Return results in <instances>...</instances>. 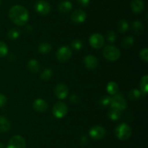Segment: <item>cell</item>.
<instances>
[{
  "label": "cell",
  "instance_id": "cell-1",
  "mask_svg": "<svg viewBox=\"0 0 148 148\" xmlns=\"http://www.w3.org/2000/svg\"><path fill=\"white\" fill-rule=\"evenodd\" d=\"M9 17L13 23L18 26H23L28 21L29 12L23 6L14 5L9 10Z\"/></svg>",
  "mask_w": 148,
  "mask_h": 148
},
{
  "label": "cell",
  "instance_id": "cell-2",
  "mask_svg": "<svg viewBox=\"0 0 148 148\" xmlns=\"http://www.w3.org/2000/svg\"><path fill=\"white\" fill-rule=\"evenodd\" d=\"M115 133L117 138L120 140H127L131 136L132 129L127 123H120L115 129Z\"/></svg>",
  "mask_w": 148,
  "mask_h": 148
},
{
  "label": "cell",
  "instance_id": "cell-3",
  "mask_svg": "<svg viewBox=\"0 0 148 148\" xmlns=\"http://www.w3.org/2000/svg\"><path fill=\"white\" fill-rule=\"evenodd\" d=\"M103 55L108 61H116L119 59L121 52L119 49L113 45H108L103 50Z\"/></svg>",
  "mask_w": 148,
  "mask_h": 148
},
{
  "label": "cell",
  "instance_id": "cell-4",
  "mask_svg": "<svg viewBox=\"0 0 148 148\" xmlns=\"http://www.w3.org/2000/svg\"><path fill=\"white\" fill-rule=\"evenodd\" d=\"M67 105L62 102H59L56 103L53 105V110H52L53 115H54V117L57 118H62L64 117L67 113Z\"/></svg>",
  "mask_w": 148,
  "mask_h": 148
},
{
  "label": "cell",
  "instance_id": "cell-5",
  "mask_svg": "<svg viewBox=\"0 0 148 148\" xmlns=\"http://www.w3.org/2000/svg\"><path fill=\"white\" fill-rule=\"evenodd\" d=\"M7 148H26V142L20 135H15L9 140Z\"/></svg>",
  "mask_w": 148,
  "mask_h": 148
},
{
  "label": "cell",
  "instance_id": "cell-6",
  "mask_svg": "<svg viewBox=\"0 0 148 148\" xmlns=\"http://www.w3.org/2000/svg\"><path fill=\"white\" fill-rule=\"evenodd\" d=\"M111 107L112 108L116 109V110H120V111H122L124 110L127 107V104L126 100L123 98V97L120 94H118L116 97H114V98H112L111 102Z\"/></svg>",
  "mask_w": 148,
  "mask_h": 148
},
{
  "label": "cell",
  "instance_id": "cell-7",
  "mask_svg": "<svg viewBox=\"0 0 148 148\" xmlns=\"http://www.w3.org/2000/svg\"><path fill=\"white\" fill-rule=\"evenodd\" d=\"M72 56V50L68 46H64L59 48L56 53L57 59L60 62H65L68 60Z\"/></svg>",
  "mask_w": 148,
  "mask_h": 148
},
{
  "label": "cell",
  "instance_id": "cell-8",
  "mask_svg": "<svg viewBox=\"0 0 148 148\" xmlns=\"http://www.w3.org/2000/svg\"><path fill=\"white\" fill-rule=\"evenodd\" d=\"M89 134L92 139L100 140L106 135V129L101 126H93L89 131Z\"/></svg>",
  "mask_w": 148,
  "mask_h": 148
},
{
  "label": "cell",
  "instance_id": "cell-9",
  "mask_svg": "<svg viewBox=\"0 0 148 148\" xmlns=\"http://www.w3.org/2000/svg\"><path fill=\"white\" fill-rule=\"evenodd\" d=\"M35 10L40 15H46L51 12V5L48 1L45 0H40L35 4Z\"/></svg>",
  "mask_w": 148,
  "mask_h": 148
},
{
  "label": "cell",
  "instance_id": "cell-10",
  "mask_svg": "<svg viewBox=\"0 0 148 148\" xmlns=\"http://www.w3.org/2000/svg\"><path fill=\"white\" fill-rule=\"evenodd\" d=\"M89 43L91 46L95 49H100L105 43L103 36L100 33H93L90 36Z\"/></svg>",
  "mask_w": 148,
  "mask_h": 148
},
{
  "label": "cell",
  "instance_id": "cell-11",
  "mask_svg": "<svg viewBox=\"0 0 148 148\" xmlns=\"http://www.w3.org/2000/svg\"><path fill=\"white\" fill-rule=\"evenodd\" d=\"M87 17V14L82 10L78 9L75 10L71 15V20L75 23H82L85 21Z\"/></svg>",
  "mask_w": 148,
  "mask_h": 148
},
{
  "label": "cell",
  "instance_id": "cell-12",
  "mask_svg": "<svg viewBox=\"0 0 148 148\" xmlns=\"http://www.w3.org/2000/svg\"><path fill=\"white\" fill-rule=\"evenodd\" d=\"M55 94L56 97L60 100H64L66 98L69 93V89L68 87L64 84H59L55 87Z\"/></svg>",
  "mask_w": 148,
  "mask_h": 148
},
{
  "label": "cell",
  "instance_id": "cell-13",
  "mask_svg": "<svg viewBox=\"0 0 148 148\" xmlns=\"http://www.w3.org/2000/svg\"><path fill=\"white\" fill-rule=\"evenodd\" d=\"M84 64L88 69H95L98 65V59L94 55H87L84 58Z\"/></svg>",
  "mask_w": 148,
  "mask_h": 148
},
{
  "label": "cell",
  "instance_id": "cell-14",
  "mask_svg": "<svg viewBox=\"0 0 148 148\" xmlns=\"http://www.w3.org/2000/svg\"><path fill=\"white\" fill-rule=\"evenodd\" d=\"M33 107L35 110L40 113H43L47 110L48 104L43 99H36L33 103Z\"/></svg>",
  "mask_w": 148,
  "mask_h": 148
},
{
  "label": "cell",
  "instance_id": "cell-15",
  "mask_svg": "<svg viewBox=\"0 0 148 148\" xmlns=\"http://www.w3.org/2000/svg\"><path fill=\"white\" fill-rule=\"evenodd\" d=\"M145 4L142 0H133L131 3V8L133 12L138 14L144 10Z\"/></svg>",
  "mask_w": 148,
  "mask_h": 148
},
{
  "label": "cell",
  "instance_id": "cell-16",
  "mask_svg": "<svg viewBox=\"0 0 148 148\" xmlns=\"http://www.w3.org/2000/svg\"><path fill=\"white\" fill-rule=\"evenodd\" d=\"M11 129V123L6 117L0 115V131L7 132Z\"/></svg>",
  "mask_w": 148,
  "mask_h": 148
},
{
  "label": "cell",
  "instance_id": "cell-17",
  "mask_svg": "<svg viewBox=\"0 0 148 148\" xmlns=\"http://www.w3.org/2000/svg\"><path fill=\"white\" fill-rule=\"evenodd\" d=\"M72 9V4L69 1H62L58 5V10L60 12L67 13Z\"/></svg>",
  "mask_w": 148,
  "mask_h": 148
},
{
  "label": "cell",
  "instance_id": "cell-18",
  "mask_svg": "<svg viewBox=\"0 0 148 148\" xmlns=\"http://www.w3.org/2000/svg\"><path fill=\"white\" fill-rule=\"evenodd\" d=\"M27 68H28L29 71L32 73H36L38 72V71L40 70V63L38 60L36 59H30L28 62H27Z\"/></svg>",
  "mask_w": 148,
  "mask_h": 148
},
{
  "label": "cell",
  "instance_id": "cell-19",
  "mask_svg": "<svg viewBox=\"0 0 148 148\" xmlns=\"http://www.w3.org/2000/svg\"><path fill=\"white\" fill-rule=\"evenodd\" d=\"M108 116L111 120H114V121H116V120H119L121 118V111L111 107L109 110V111L108 112Z\"/></svg>",
  "mask_w": 148,
  "mask_h": 148
},
{
  "label": "cell",
  "instance_id": "cell-20",
  "mask_svg": "<svg viewBox=\"0 0 148 148\" xmlns=\"http://www.w3.org/2000/svg\"><path fill=\"white\" fill-rule=\"evenodd\" d=\"M140 90H141V93L143 94L146 95L147 93L148 90V76L147 75H144L143 78H141L140 81Z\"/></svg>",
  "mask_w": 148,
  "mask_h": 148
},
{
  "label": "cell",
  "instance_id": "cell-21",
  "mask_svg": "<svg viewBox=\"0 0 148 148\" xmlns=\"http://www.w3.org/2000/svg\"><path fill=\"white\" fill-rule=\"evenodd\" d=\"M52 46L51 45L47 42H43V43L40 44L38 46V52H40L41 54H48L51 51Z\"/></svg>",
  "mask_w": 148,
  "mask_h": 148
},
{
  "label": "cell",
  "instance_id": "cell-22",
  "mask_svg": "<svg viewBox=\"0 0 148 148\" xmlns=\"http://www.w3.org/2000/svg\"><path fill=\"white\" fill-rule=\"evenodd\" d=\"M121 44L124 49H130L134 44V38L132 36H126V37L123 38Z\"/></svg>",
  "mask_w": 148,
  "mask_h": 148
},
{
  "label": "cell",
  "instance_id": "cell-23",
  "mask_svg": "<svg viewBox=\"0 0 148 148\" xmlns=\"http://www.w3.org/2000/svg\"><path fill=\"white\" fill-rule=\"evenodd\" d=\"M106 90L110 94H115L118 92L119 91V86L118 84L114 81H111L107 84Z\"/></svg>",
  "mask_w": 148,
  "mask_h": 148
},
{
  "label": "cell",
  "instance_id": "cell-24",
  "mask_svg": "<svg viewBox=\"0 0 148 148\" xmlns=\"http://www.w3.org/2000/svg\"><path fill=\"white\" fill-rule=\"evenodd\" d=\"M132 30L136 34H141L144 30V26L139 20H136L132 23Z\"/></svg>",
  "mask_w": 148,
  "mask_h": 148
},
{
  "label": "cell",
  "instance_id": "cell-25",
  "mask_svg": "<svg viewBox=\"0 0 148 148\" xmlns=\"http://www.w3.org/2000/svg\"><path fill=\"white\" fill-rule=\"evenodd\" d=\"M20 31L17 28H11L7 33V38L10 40H15L20 36Z\"/></svg>",
  "mask_w": 148,
  "mask_h": 148
},
{
  "label": "cell",
  "instance_id": "cell-26",
  "mask_svg": "<svg viewBox=\"0 0 148 148\" xmlns=\"http://www.w3.org/2000/svg\"><path fill=\"white\" fill-rule=\"evenodd\" d=\"M129 29V23L126 20H121L118 23V30L121 33H125Z\"/></svg>",
  "mask_w": 148,
  "mask_h": 148
},
{
  "label": "cell",
  "instance_id": "cell-27",
  "mask_svg": "<svg viewBox=\"0 0 148 148\" xmlns=\"http://www.w3.org/2000/svg\"><path fill=\"white\" fill-rule=\"evenodd\" d=\"M53 75V71L50 68H46L44 71L42 72L40 75V78L43 81H49Z\"/></svg>",
  "mask_w": 148,
  "mask_h": 148
},
{
  "label": "cell",
  "instance_id": "cell-28",
  "mask_svg": "<svg viewBox=\"0 0 148 148\" xmlns=\"http://www.w3.org/2000/svg\"><path fill=\"white\" fill-rule=\"evenodd\" d=\"M141 94L142 93L140 90L137 89H132V91H130V94H129V97H130V100H137L140 98V96H141Z\"/></svg>",
  "mask_w": 148,
  "mask_h": 148
},
{
  "label": "cell",
  "instance_id": "cell-29",
  "mask_svg": "<svg viewBox=\"0 0 148 148\" xmlns=\"http://www.w3.org/2000/svg\"><path fill=\"white\" fill-rule=\"evenodd\" d=\"M8 53V46L4 42L0 41V58L4 57Z\"/></svg>",
  "mask_w": 148,
  "mask_h": 148
},
{
  "label": "cell",
  "instance_id": "cell-30",
  "mask_svg": "<svg viewBox=\"0 0 148 148\" xmlns=\"http://www.w3.org/2000/svg\"><path fill=\"white\" fill-rule=\"evenodd\" d=\"M71 45H72V48L74 49H75V50H80L82 49V45L83 44H82V42L80 40H79V39H75V40L72 41Z\"/></svg>",
  "mask_w": 148,
  "mask_h": 148
},
{
  "label": "cell",
  "instance_id": "cell-31",
  "mask_svg": "<svg viewBox=\"0 0 148 148\" xmlns=\"http://www.w3.org/2000/svg\"><path fill=\"white\" fill-rule=\"evenodd\" d=\"M111 100H112V98L111 97H108V96H106V97H103L102 99L100 101V103L102 106L103 107H107V106L110 105L111 102Z\"/></svg>",
  "mask_w": 148,
  "mask_h": 148
},
{
  "label": "cell",
  "instance_id": "cell-32",
  "mask_svg": "<svg viewBox=\"0 0 148 148\" xmlns=\"http://www.w3.org/2000/svg\"><path fill=\"white\" fill-rule=\"evenodd\" d=\"M140 59L144 61L145 62H147L148 61V49L145 48V49H142L140 52Z\"/></svg>",
  "mask_w": 148,
  "mask_h": 148
},
{
  "label": "cell",
  "instance_id": "cell-33",
  "mask_svg": "<svg viewBox=\"0 0 148 148\" xmlns=\"http://www.w3.org/2000/svg\"><path fill=\"white\" fill-rule=\"evenodd\" d=\"M107 39L110 42H114L116 39V35L115 32L112 31H108V33H107Z\"/></svg>",
  "mask_w": 148,
  "mask_h": 148
},
{
  "label": "cell",
  "instance_id": "cell-34",
  "mask_svg": "<svg viewBox=\"0 0 148 148\" xmlns=\"http://www.w3.org/2000/svg\"><path fill=\"white\" fill-rule=\"evenodd\" d=\"M7 97L2 94H0V107H4L7 103Z\"/></svg>",
  "mask_w": 148,
  "mask_h": 148
},
{
  "label": "cell",
  "instance_id": "cell-35",
  "mask_svg": "<svg viewBox=\"0 0 148 148\" xmlns=\"http://www.w3.org/2000/svg\"><path fill=\"white\" fill-rule=\"evenodd\" d=\"M77 1L82 7H88L90 2V0H77Z\"/></svg>",
  "mask_w": 148,
  "mask_h": 148
},
{
  "label": "cell",
  "instance_id": "cell-36",
  "mask_svg": "<svg viewBox=\"0 0 148 148\" xmlns=\"http://www.w3.org/2000/svg\"><path fill=\"white\" fill-rule=\"evenodd\" d=\"M88 143V137L85 136H83L81 137L80 139V144L82 145H83V146H85V145H87V144Z\"/></svg>",
  "mask_w": 148,
  "mask_h": 148
},
{
  "label": "cell",
  "instance_id": "cell-37",
  "mask_svg": "<svg viewBox=\"0 0 148 148\" xmlns=\"http://www.w3.org/2000/svg\"><path fill=\"white\" fill-rule=\"evenodd\" d=\"M69 100H70V102L72 103H77L78 102V100H79V98H78L77 96L76 95V94H73V95H72L70 97V98H69Z\"/></svg>",
  "mask_w": 148,
  "mask_h": 148
},
{
  "label": "cell",
  "instance_id": "cell-38",
  "mask_svg": "<svg viewBox=\"0 0 148 148\" xmlns=\"http://www.w3.org/2000/svg\"><path fill=\"white\" fill-rule=\"evenodd\" d=\"M0 148H4V145L2 143H0Z\"/></svg>",
  "mask_w": 148,
  "mask_h": 148
},
{
  "label": "cell",
  "instance_id": "cell-39",
  "mask_svg": "<svg viewBox=\"0 0 148 148\" xmlns=\"http://www.w3.org/2000/svg\"><path fill=\"white\" fill-rule=\"evenodd\" d=\"M1 0H0V6H1Z\"/></svg>",
  "mask_w": 148,
  "mask_h": 148
}]
</instances>
